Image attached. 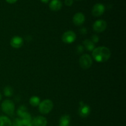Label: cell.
Wrapping results in <instances>:
<instances>
[{"mask_svg":"<svg viewBox=\"0 0 126 126\" xmlns=\"http://www.w3.org/2000/svg\"><path fill=\"white\" fill-rule=\"evenodd\" d=\"M12 123L9 118L5 116H0V126H12Z\"/></svg>","mask_w":126,"mask_h":126,"instance_id":"obj_15","label":"cell"},{"mask_svg":"<svg viewBox=\"0 0 126 126\" xmlns=\"http://www.w3.org/2000/svg\"><path fill=\"white\" fill-rule=\"evenodd\" d=\"M62 7V3L60 0H52L49 4V7L50 10L53 11H58L61 9Z\"/></svg>","mask_w":126,"mask_h":126,"instance_id":"obj_13","label":"cell"},{"mask_svg":"<svg viewBox=\"0 0 126 126\" xmlns=\"http://www.w3.org/2000/svg\"><path fill=\"white\" fill-rule=\"evenodd\" d=\"M107 27V23L103 20H96L93 24V29L97 33L104 32Z\"/></svg>","mask_w":126,"mask_h":126,"instance_id":"obj_6","label":"cell"},{"mask_svg":"<svg viewBox=\"0 0 126 126\" xmlns=\"http://www.w3.org/2000/svg\"><path fill=\"white\" fill-rule=\"evenodd\" d=\"M73 22L75 25L80 26L83 24L85 22V16L81 12L75 14L73 18Z\"/></svg>","mask_w":126,"mask_h":126,"instance_id":"obj_9","label":"cell"},{"mask_svg":"<svg viewBox=\"0 0 126 126\" xmlns=\"http://www.w3.org/2000/svg\"><path fill=\"white\" fill-rule=\"evenodd\" d=\"M6 1L9 4H14L16 2H17V0H6Z\"/></svg>","mask_w":126,"mask_h":126,"instance_id":"obj_24","label":"cell"},{"mask_svg":"<svg viewBox=\"0 0 126 126\" xmlns=\"http://www.w3.org/2000/svg\"><path fill=\"white\" fill-rule=\"evenodd\" d=\"M47 124V121L44 117L39 116H36L33 119V126H46Z\"/></svg>","mask_w":126,"mask_h":126,"instance_id":"obj_12","label":"cell"},{"mask_svg":"<svg viewBox=\"0 0 126 126\" xmlns=\"http://www.w3.org/2000/svg\"><path fill=\"white\" fill-rule=\"evenodd\" d=\"M71 118L68 114L62 116L59 121V126H70Z\"/></svg>","mask_w":126,"mask_h":126,"instance_id":"obj_14","label":"cell"},{"mask_svg":"<svg viewBox=\"0 0 126 126\" xmlns=\"http://www.w3.org/2000/svg\"><path fill=\"white\" fill-rule=\"evenodd\" d=\"M77 50L79 52H82L84 50V47L82 46H78Z\"/></svg>","mask_w":126,"mask_h":126,"instance_id":"obj_23","label":"cell"},{"mask_svg":"<svg viewBox=\"0 0 126 126\" xmlns=\"http://www.w3.org/2000/svg\"><path fill=\"white\" fill-rule=\"evenodd\" d=\"M27 112H28L27 111V107L24 105H22L18 108V110H17V114L18 116L20 117L21 118V117H22V116L25 114V113H27Z\"/></svg>","mask_w":126,"mask_h":126,"instance_id":"obj_19","label":"cell"},{"mask_svg":"<svg viewBox=\"0 0 126 126\" xmlns=\"http://www.w3.org/2000/svg\"><path fill=\"white\" fill-rule=\"evenodd\" d=\"M30 103L33 107H38L40 103V98L37 96H33L30 98Z\"/></svg>","mask_w":126,"mask_h":126,"instance_id":"obj_17","label":"cell"},{"mask_svg":"<svg viewBox=\"0 0 126 126\" xmlns=\"http://www.w3.org/2000/svg\"><path fill=\"white\" fill-rule=\"evenodd\" d=\"M11 46L15 49H18L20 48L23 44V40L21 37L20 36H14L11 39L10 42Z\"/></svg>","mask_w":126,"mask_h":126,"instance_id":"obj_11","label":"cell"},{"mask_svg":"<svg viewBox=\"0 0 126 126\" xmlns=\"http://www.w3.org/2000/svg\"><path fill=\"white\" fill-rule=\"evenodd\" d=\"M80 105H81V106H80L78 110L79 114L80 116L83 118H87L91 113V108L87 105L84 104L83 102H81Z\"/></svg>","mask_w":126,"mask_h":126,"instance_id":"obj_8","label":"cell"},{"mask_svg":"<svg viewBox=\"0 0 126 126\" xmlns=\"http://www.w3.org/2000/svg\"><path fill=\"white\" fill-rule=\"evenodd\" d=\"M65 3L66 6H71L73 4V0H65Z\"/></svg>","mask_w":126,"mask_h":126,"instance_id":"obj_22","label":"cell"},{"mask_svg":"<svg viewBox=\"0 0 126 126\" xmlns=\"http://www.w3.org/2000/svg\"><path fill=\"white\" fill-rule=\"evenodd\" d=\"M1 110L5 114L12 116L15 110V105L11 100H6L1 104Z\"/></svg>","mask_w":126,"mask_h":126,"instance_id":"obj_3","label":"cell"},{"mask_svg":"<svg viewBox=\"0 0 126 126\" xmlns=\"http://www.w3.org/2000/svg\"><path fill=\"white\" fill-rule=\"evenodd\" d=\"M20 119L23 126H33L32 116L28 112L25 113Z\"/></svg>","mask_w":126,"mask_h":126,"instance_id":"obj_10","label":"cell"},{"mask_svg":"<svg viewBox=\"0 0 126 126\" xmlns=\"http://www.w3.org/2000/svg\"><path fill=\"white\" fill-rule=\"evenodd\" d=\"M4 94L5 96L6 97H11L13 95V89H12V87L9 86H7L4 87L3 90Z\"/></svg>","mask_w":126,"mask_h":126,"instance_id":"obj_18","label":"cell"},{"mask_svg":"<svg viewBox=\"0 0 126 126\" xmlns=\"http://www.w3.org/2000/svg\"><path fill=\"white\" fill-rule=\"evenodd\" d=\"M39 111L41 113L44 114H48L53 109L54 103L52 101L49 99H46L40 102L39 105Z\"/></svg>","mask_w":126,"mask_h":126,"instance_id":"obj_2","label":"cell"},{"mask_svg":"<svg viewBox=\"0 0 126 126\" xmlns=\"http://www.w3.org/2000/svg\"><path fill=\"white\" fill-rule=\"evenodd\" d=\"M105 11V7L103 4L97 3L94 6L92 10V14L94 17H100L103 14Z\"/></svg>","mask_w":126,"mask_h":126,"instance_id":"obj_7","label":"cell"},{"mask_svg":"<svg viewBox=\"0 0 126 126\" xmlns=\"http://www.w3.org/2000/svg\"><path fill=\"white\" fill-rule=\"evenodd\" d=\"M1 98H2V95H1V93H0V101H1Z\"/></svg>","mask_w":126,"mask_h":126,"instance_id":"obj_26","label":"cell"},{"mask_svg":"<svg viewBox=\"0 0 126 126\" xmlns=\"http://www.w3.org/2000/svg\"><path fill=\"white\" fill-rule=\"evenodd\" d=\"M91 41H92L95 44V43H98V41H99V38H98V36L97 35L94 34V35H93L92 36Z\"/></svg>","mask_w":126,"mask_h":126,"instance_id":"obj_21","label":"cell"},{"mask_svg":"<svg viewBox=\"0 0 126 126\" xmlns=\"http://www.w3.org/2000/svg\"><path fill=\"white\" fill-rule=\"evenodd\" d=\"M12 126H23V124H22V122H21L20 119H15V120L14 121L13 123H12Z\"/></svg>","mask_w":126,"mask_h":126,"instance_id":"obj_20","label":"cell"},{"mask_svg":"<svg viewBox=\"0 0 126 126\" xmlns=\"http://www.w3.org/2000/svg\"><path fill=\"white\" fill-rule=\"evenodd\" d=\"M41 1L43 2V3H47L49 1V0H41Z\"/></svg>","mask_w":126,"mask_h":126,"instance_id":"obj_25","label":"cell"},{"mask_svg":"<svg viewBox=\"0 0 126 126\" xmlns=\"http://www.w3.org/2000/svg\"><path fill=\"white\" fill-rule=\"evenodd\" d=\"M83 44L84 45L85 48L89 51H93L95 49V44L90 39H86L84 41Z\"/></svg>","mask_w":126,"mask_h":126,"instance_id":"obj_16","label":"cell"},{"mask_svg":"<svg viewBox=\"0 0 126 126\" xmlns=\"http://www.w3.org/2000/svg\"><path fill=\"white\" fill-rule=\"evenodd\" d=\"M111 51L108 47L100 46L96 47L92 51V57L95 61L103 63L108 61L110 58Z\"/></svg>","mask_w":126,"mask_h":126,"instance_id":"obj_1","label":"cell"},{"mask_svg":"<svg viewBox=\"0 0 126 126\" xmlns=\"http://www.w3.org/2000/svg\"><path fill=\"white\" fill-rule=\"evenodd\" d=\"M79 65L84 70L89 69L92 65V59L89 54H83L80 57Z\"/></svg>","mask_w":126,"mask_h":126,"instance_id":"obj_4","label":"cell"},{"mask_svg":"<svg viewBox=\"0 0 126 126\" xmlns=\"http://www.w3.org/2000/svg\"><path fill=\"white\" fill-rule=\"evenodd\" d=\"M76 39V34L73 31H67L65 32L62 37L63 42L66 44H71L75 41Z\"/></svg>","mask_w":126,"mask_h":126,"instance_id":"obj_5","label":"cell"}]
</instances>
